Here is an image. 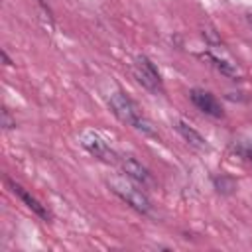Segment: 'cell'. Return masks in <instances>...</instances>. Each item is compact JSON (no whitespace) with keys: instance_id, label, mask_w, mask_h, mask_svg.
<instances>
[{"instance_id":"obj_13","label":"cell","mask_w":252,"mask_h":252,"mask_svg":"<svg viewBox=\"0 0 252 252\" xmlns=\"http://www.w3.org/2000/svg\"><path fill=\"white\" fill-rule=\"evenodd\" d=\"M2 59H4V63H6V65H12V61H10V57H8V53H6L4 49H2Z\"/></svg>"},{"instance_id":"obj_9","label":"cell","mask_w":252,"mask_h":252,"mask_svg":"<svg viewBox=\"0 0 252 252\" xmlns=\"http://www.w3.org/2000/svg\"><path fill=\"white\" fill-rule=\"evenodd\" d=\"M199 57L203 59V61H207V63H211L220 75H224V77H230V79H238V71H236V67L232 65V63H228L226 59H222V57H219V55H215L213 51H205V53H199Z\"/></svg>"},{"instance_id":"obj_12","label":"cell","mask_w":252,"mask_h":252,"mask_svg":"<svg viewBox=\"0 0 252 252\" xmlns=\"http://www.w3.org/2000/svg\"><path fill=\"white\" fill-rule=\"evenodd\" d=\"M0 126H2L4 130H12V128H16V118H12V114H10V110H8V108H4V110H2Z\"/></svg>"},{"instance_id":"obj_1","label":"cell","mask_w":252,"mask_h":252,"mask_svg":"<svg viewBox=\"0 0 252 252\" xmlns=\"http://www.w3.org/2000/svg\"><path fill=\"white\" fill-rule=\"evenodd\" d=\"M108 106H110V110L114 112V116L120 122L132 126L134 130H138V132H142L146 136H158L156 130H154V124L144 116V112L140 110V106L126 93L114 91L108 96Z\"/></svg>"},{"instance_id":"obj_7","label":"cell","mask_w":252,"mask_h":252,"mask_svg":"<svg viewBox=\"0 0 252 252\" xmlns=\"http://www.w3.org/2000/svg\"><path fill=\"white\" fill-rule=\"evenodd\" d=\"M6 183H8V187L12 189V193H14V195H18V197L24 201V205H26L32 213H35V215H37L41 220H45V222H49V220H51V213H49V209H47L41 201H37V199H35L28 189H24L20 183H16V181H12V179H8V177H6Z\"/></svg>"},{"instance_id":"obj_4","label":"cell","mask_w":252,"mask_h":252,"mask_svg":"<svg viewBox=\"0 0 252 252\" xmlns=\"http://www.w3.org/2000/svg\"><path fill=\"white\" fill-rule=\"evenodd\" d=\"M79 142H81V146L93 156V158H96V159H100V161H106V163H116L118 159H116V154L112 152V148L108 146V142L96 132V130H83L81 132V136H79Z\"/></svg>"},{"instance_id":"obj_5","label":"cell","mask_w":252,"mask_h":252,"mask_svg":"<svg viewBox=\"0 0 252 252\" xmlns=\"http://www.w3.org/2000/svg\"><path fill=\"white\" fill-rule=\"evenodd\" d=\"M189 98L191 102L207 116H213V118H222L224 112H222V106L220 102L217 100V96L205 89H191L189 91Z\"/></svg>"},{"instance_id":"obj_10","label":"cell","mask_w":252,"mask_h":252,"mask_svg":"<svg viewBox=\"0 0 252 252\" xmlns=\"http://www.w3.org/2000/svg\"><path fill=\"white\" fill-rule=\"evenodd\" d=\"M230 150H232V154H236L244 161L252 163V140H234Z\"/></svg>"},{"instance_id":"obj_11","label":"cell","mask_w":252,"mask_h":252,"mask_svg":"<svg viewBox=\"0 0 252 252\" xmlns=\"http://www.w3.org/2000/svg\"><path fill=\"white\" fill-rule=\"evenodd\" d=\"M213 183H215V189L219 193H224V195H228V193H232L236 189V181L232 177H228V175H220V177L217 175L213 179Z\"/></svg>"},{"instance_id":"obj_14","label":"cell","mask_w":252,"mask_h":252,"mask_svg":"<svg viewBox=\"0 0 252 252\" xmlns=\"http://www.w3.org/2000/svg\"><path fill=\"white\" fill-rule=\"evenodd\" d=\"M248 22H250V26H252V16H250V18H248Z\"/></svg>"},{"instance_id":"obj_3","label":"cell","mask_w":252,"mask_h":252,"mask_svg":"<svg viewBox=\"0 0 252 252\" xmlns=\"http://www.w3.org/2000/svg\"><path fill=\"white\" fill-rule=\"evenodd\" d=\"M132 71H134L136 81H138L144 89H148L150 93H161V91H163L161 75H159L156 63H154L150 57H146V55H138V57L134 59V67H132Z\"/></svg>"},{"instance_id":"obj_8","label":"cell","mask_w":252,"mask_h":252,"mask_svg":"<svg viewBox=\"0 0 252 252\" xmlns=\"http://www.w3.org/2000/svg\"><path fill=\"white\" fill-rule=\"evenodd\" d=\"M173 128L179 132V136L189 144V146H193L195 150H201V152H205V150H209L211 146H209V142H207V138L203 136V134H199L193 126H189L187 122H183V120H179V118H175L173 120Z\"/></svg>"},{"instance_id":"obj_6","label":"cell","mask_w":252,"mask_h":252,"mask_svg":"<svg viewBox=\"0 0 252 252\" xmlns=\"http://www.w3.org/2000/svg\"><path fill=\"white\" fill-rule=\"evenodd\" d=\"M118 161H120V167H122V171H124V175H126L128 179H132V181L140 183L142 187H146V185H152V183H154L150 169H148L142 161H138L136 158H132V156H122Z\"/></svg>"},{"instance_id":"obj_2","label":"cell","mask_w":252,"mask_h":252,"mask_svg":"<svg viewBox=\"0 0 252 252\" xmlns=\"http://www.w3.org/2000/svg\"><path fill=\"white\" fill-rule=\"evenodd\" d=\"M108 187L116 197H120L134 211H138L142 215H150L152 213V201L148 199V195L142 189H138L134 183H130L128 177H120V175L110 177L108 179Z\"/></svg>"}]
</instances>
